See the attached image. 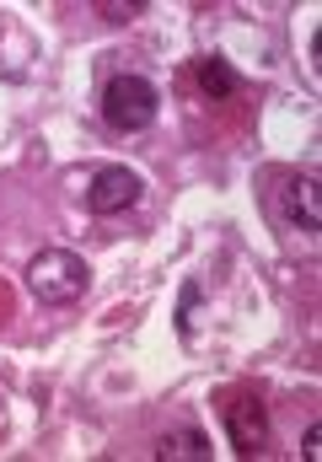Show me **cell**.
Segmentation results:
<instances>
[{"label":"cell","instance_id":"6","mask_svg":"<svg viewBox=\"0 0 322 462\" xmlns=\"http://www.w3.org/2000/svg\"><path fill=\"white\" fill-rule=\"evenodd\" d=\"M194 81H199V92L215 97V103H225V97H236V92H242L236 65H231V60H220V54H199V60H194Z\"/></svg>","mask_w":322,"mask_h":462},{"label":"cell","instance_id":"7","mask_svg":"<svg viewBox=\"0 0 322 462\" xmlns=\"http://www.w3.org/2000/svg\"><path fill=\"white\" fill-rule=\"evenodd\" d=\"M215 447H210V436L199 430V425H183V430H172V436H161L156 441V457L161 462H178V457H194V462H205Z\"/></svg>","mask_w":322,"mask_h":462},{"label":"cell","instance_id":"10","mask_svg":"<svg viewBox=\"0 0 322 462\" xmlns=\"http://www.w3.org/2000/svg\"><path fill=\"white\" fill-rule=\"evenodd\" d=\"M97 11H103L107 22H134V16H140L145 5H97Z\"/></svg>","mask_w":322,"mask_h":462},{"label":"cell","instance_id":"8","mask_svg":"<svg viewBox=\"0 0 322 462\" xmlns=\"http://www.w3.org/2000/svg\"><path fill=\"white\" fill-rule=\"evenodd\" d=\"M205 301V285L199 280H183V296H178V339H194V312Z\"/></svg>","mask_w":322,"mask_h":462},{"label":"cell","instance_id":"3","mask_svg":"<svg viewBox=\"0 0 322 462\" xmlns=\"http://www.w3.org/2000/svg\"><path fill=\"white\" fill-rule=\"evenodd\" d=\"M97 108H103L107 129H118V134H140V129H151L156 114H161V92H156V81H151V76L118 70V76H107V81H103Z\"/></svg>","mask_w":322,"mask_h":462},{"label":"cell","instance_id":"9","mask_svg":"<svg viewBox=\"0 0 322 462\" xmlns=\"http://www.w3.org/2000/svg\"><path fill=\"white\" fill-rule=\"evenodd\" d=\"M301 457L307 462L322 457V425H307V436H301Z\"/></svg>","mask_w":322,"mask_h":462},{"label":"cell","instance_id":"4","mask_svg":"<svg viewBox=\"0 0 322 462\" xmlns=\"http://www.w3.org/2000/svg\"><path fill=\"white\" fill-rule=\"evenodd\" d=\"M145 199V178L134 167H97L92 183H87V210L92 216H129L134 205Z\"/></svg>","mask_w":322,"mask_h":462},{"label":"cell","instance_id":"1","mask_svg":"<svg viewBox=\"0 0 322 462\" xmlns=\"http://www.w3.org/2000/svg\"><path fill=\"white\" fill-rule=\"evenodd\" d=\"M263 183H269V189H263V199H269L274 226L285 231V236H307V242H317V231H322L317 178H312V172H301V167H274Z\"/></svg>","mask_w":322,"mask_h":462},{"label":"cell","instance_id":"5","mask_svg":"<svg viewBox=\"0 0 322 462\" xmlns=\"http://www.w3.org/2000/svg\"><path fill=\"white\" fill-rule=\"evenodd\" d=\"M225 436H231V447H236L242 457L263 452V447H269V403H263L258 393H236V398L225 403Z\"/></svg>","mask_w":322,"mask_h":462},{"label":"cell","instance_id":"2","mask_svg":"<svg viewBox=\"0 0 322 462\" xmlns=\"http://www.w3.org/2000/svg\"><path fill=\"white\" fill-rule=\"evenodd\" d=\"M87 285H92V269L70 247H43V253L27 258V291L43 307H70V301L87 296Z\"/></svg>","mask_w":322,"mask_h":462}]
</instances>
